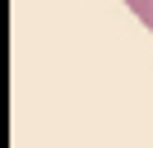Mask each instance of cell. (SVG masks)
I'll return each instance as SVG.
<instances>
[{
    "instance_id": "6da1fadb",
    "label": "cell",
    "mask_w": 153,
    "mask_h": 148,
    "mask_svg": "<svg viewBox=\"0 0 153 148\" xmlns=\"http://www.w3.org/2000/svg\"><path fill=\"white\" fill-rule=\"evenodd\" d=\"M125 5H130V9H134V14H139V18H144V23H149V28H153V0H125Z\"/></svg>"
}]
</instances>
